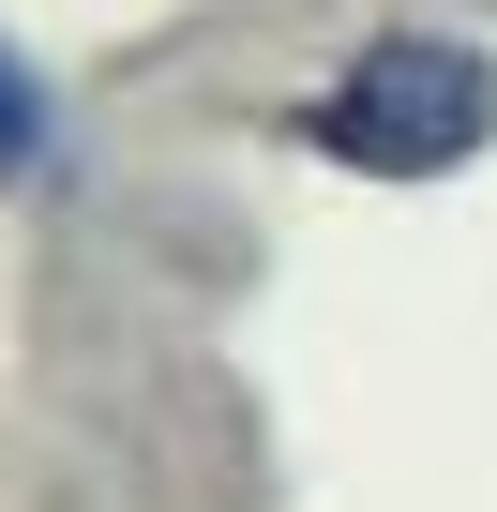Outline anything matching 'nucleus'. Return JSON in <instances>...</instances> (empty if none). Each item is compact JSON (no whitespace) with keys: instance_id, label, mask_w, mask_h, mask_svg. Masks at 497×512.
I'll return each instance as SVG.
<instances>
[{"instance_id":"1","label":"nucleus","mask_w":497,"mask_h":512,"mask_svg":"<svg viewBox=\"0 0 497 512\" xmlns=\"http://www.w3.org/2000/svg\"><path fill=\"white\" fill-rule=\"evenodd\" d=\"M482 106H497V91H482L452 46H422V31H407V46H377V61H362V76L317 106V136H332L347 166H437V151H452Z\"/></svg>"},{"instance_id":"2","label":"nucleus","mask_w":497,"mask_h":512,"mask_svg":"<svg viewBox=\"0 0 497 512\" xmlns=\"http://www.w3.org/2000/svg\"><path fill=\"white\" fill-rule=\"evenodd\" d=\"M31 136H46V106H31V76L0 61V166H31Z\"/></svg>"}]
</instances>
